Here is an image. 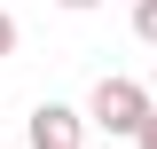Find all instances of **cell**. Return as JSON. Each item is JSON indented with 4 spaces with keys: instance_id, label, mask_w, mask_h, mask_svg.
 <instances>
[{
    "instance_id": "obj_1",
    "label": "cell",
    "mask_w": 157,
    "mask_h": 149,
    "mask_svg": "<svg viewBox=\"0 0 157 149\" xmlns=\"http://www.w3.org/2000/svg\"><path fill=\"white\" fill-rule=\"evenodd\" d=\"M149 102H157V94L141 86V78H102V86L86 94V126H102V133H126V141H134V126L149 118Z\"/></svg>"
},
{
    "instance_id": "obj_2",
    "label": "cell",
    "mask_w": 157,
    "mask_h": 149,
    "mask_svg": "<svg viewBox=\"0 0 157 149\" xmlns=\"http://www.w3.org/2000/svg\"><path fill=\"white\" fill-rule=\"evenodd\" d=\"M24 141H32V149H86V110H71V102H39V110L24 118Z\"/></svg>"
},
{
    "instance_id": "obj_3",
    "label": "cell",
    "mask_w": 157,
    "mask_h": 149,
    "mask_svg": "<svg viewBox=\"0 0 157 149\" xmlns=\"http://www.w3.org/2000/svg\"><path fill=\"white\" fill-rule=\"evenodd\" d=\"M134 39H149V47H157V0H134Z\"/></svg>"
},
{
    "instance_id": "obj_4",
    "label": "cell",
    "mask_w": 157,
    "mask_h": 149,
    "mask_svg": "<svg viewBox=\"0 0 157 149\" xmlns=\"http://www.w3.org/2000/svg\"><path fill=\"white\" fill-rule=\"evenodd\" d=\"M134 149H157V102H149V118L134 126Z\"/></svg>"
},
{
    "instance_id": "obj_5",
    "label": "cell",
    "mask_w": 157,
    "mask_h": 149,
    "mask_svg": "<svg viewBox=\"0 0 157 149\" xmlns=\"http://www.w3.org/2000/svg\"><path fill=\"white\" fill-rule=\"evenodd\" d=\"M16 55V16H8V8H0V63Z\"/></svg>"
},
{
    "instance_id": "obj_6",
    "label": "cell",
    "mask_w": 157,
    "mask_h": 149,
    "mask_svg": "<svg viewBox=\"0 0 157 149\" xmlns=\"http://www.w3.org/2000/svg\"><path fill=\"white\" fill-rule=\"evenodd\" d=\"M63 8H94V0H63Z\"/></svg>"
},
{
    "instance_id": "obj_7",
    "label": "cell",
    "mask_w": 157,
    "mask_h": 149,
    "mask_svg": "<svg viewBox=\"0 0 157 149\" xmlns=\"http://www.w3.org/2000/svg\"><path fill=\"white\" fill-rule=\"evenodd\" d=\"M149 94H157V71H149Z\"/></svg>"
}]
</instances>
